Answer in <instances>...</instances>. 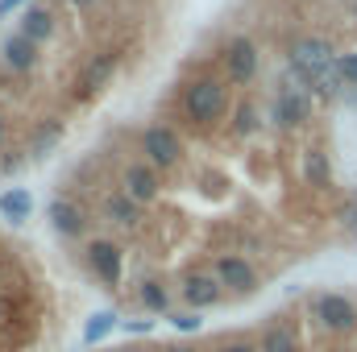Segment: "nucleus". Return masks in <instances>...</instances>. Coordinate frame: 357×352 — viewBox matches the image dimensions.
Returning <instances> with one entry per match:
<instances>
[{
	"label": "nucleus",
	"mask_w": 357,
	"mask_h": 352,
	"mask_svg": "<svg viewBox=\"0 0 357 352\" xmlns=\"http://www.w3.org/2000/svg\"><path fill=\"white\" fill-rule=\"evenodd\" d=\"M229 79L220 75H195L187 79L178 91V112H183V125L195 129V133H208L216 129L225 116H229Z\"/></svg>",
	"instance_id": "1"
},
{
	"label": "nucleus",
	"mask_w": 357,
	"mask_h": 352,
	"mask_svg": "<svg viewBox=\"0 0 357 352\" xmlns=\"http://www.w3.org/2000/svg\"><path fill=\"white\" fill-rule=\"evenodd\" d=\"M307 319L328 336H357V303L341 290H316L307 294Z\"/></svg>",
	"instance_id": "2"
},
{
	"label": "nucleus",
	"mask_w": 357,
	"mask_h": 352,
	"mask_svg": "<svg viewBox=\"0 0 357 352\" xmlns=\"http://www.w3.org/2000/svg\"><path fill=\"white\" fill-rule=\"evenodd\" d=\"M312 104H316V99L299 88L295 79H282V83L274 88L266 125L270 129H278V133H295V129H303V125L312 120Z\"/></svg>",
	"instance_id": "3"
},
{
	"label": "nucleus",
	"mask_w": 357,
	"mask_h": 352,
	"mask_svg": "<svg viewBox=\"0 0 357 352\" xmlns=\"http://www.w3.org/2000/svg\"><path fill=\"white\" fill-rule=\"evenodd\" d=\"M116 71H121V54H116L112 46H100L96 54L84 58V67H79V75H75V83H71V99H75V104L96 99L104 88H112Z\"/></svg>",
	"instance_id": "4"
},
{
	"label": "nucleus",
	"mask_w": 357,
	"mask_h": 352,
	"mask_svg": "<svg viewBox=\"0 0 357 352\" xmlns=\"http://www.w3.org/2000/svg\"><path fill=\"white\" fill-rule=\"evenodd\" d=\"M220 63H225V79L229 88H250L262 71V50L250 33H233L220 50Z\"/></svg>",
	"instance_id": "5"
},
{
	"label": "nucleus",
	"mask_w": 357,
	"mask_h": 352,
	"mask_svg": "<svg viewBox=\"0 0 357 352\" xmlns=\"http://www.w3.org/2000/svg\"><path fill=\"white\" fill-rule=\"evenodd\" d=\"M84 265L91 269V278L104 290H116L121 278H125V249H121V241H112V237H91V241H84Z\"/></svg>",
	"instance_id": "6"
},
{
	"label": "nucleus",
	"mask_w": 357,
	"mask_h": 352,
	"mask_svg": "<svg viewBox=\"0 0 357 352\" xmlns=\"http://www.w3.org/2000/svg\"><path fill=\"white\" fill-rule=\"evenodd\" d=\"M137 145H142V158H146L158 175L175 170L178 162H183V137H178L171 125H162V120L146 125V129H142V137H137Z\"/></svg>",
	"instance_id": "7"
},
{
	"label": "nucleus",
	"mask_w": 357,
	"mask_h": 352,
	"mask_svg": "<svg viewBox=\"0 0 357 352\" xmlns=\"http://www.w3.org/2000/svg\"><path fill=\"white\" fill-rule=\"evenodd\" d=\"M225 298V286L212 269H183L178 273V303L183 311H208Z\"/></svg>",
	"instance_id": "8"
},
{
	"label": "nucleus",
	"mask_w": 357,
	"mask_h": 352,
	"mask_svg": "<svg viewBox=\"0 0 357 352\" xmlns=\"http://www.w3.org/2000/svg\"><path fill=\"white\" fill-rule=\"evenodd\" d=\"M46 220H50V228L63 237V241H84L88 237V211H84V203H75V199H67V195H54L50 203H46Z\"/></svg>",
	"instance_id": "9"
},
{
	"label": "nucleus",
	"mask_w": 357,
	"mask_h": 352,
	"mask_svg": "<svg viewBox=\"0 0 357 352\" xmlns=\"http://www.w3.org/2000/svg\"><path fill=\"white\" fill-rule=\"evenodd\" d=\"M212 273L220 278V286L229 290V294H258V269L245 262L241 253H220V257H212Z\"/></svg>",
	"instance_id": "10"
},
{
	"label": "nucleus",
	"mask_w": 357,
	"mask_h": 352,
	"mask_svg": "<svg viewBox=\"0 0 357 352\" xmlns=\"http://www.w3.org/2000/svg\"><path fill=\"white\" fill-rule=\"evenodd\" d=\"M121 191L133 195L142 207H150V203L162 199V175H158L146 158H137V162H129V166L121 170Z\"/></svg>",
	"instance_id": "11"
},
{
	"label": "nucleus",
	"mask_w": 357,
	"mask_h": 352,
	"mask_svg": "<svg viewBox=\"0 0 357 352\" xmlns=\"http://www.w3.org/2000/svg\"><path fill=\"white\" fill-rule=\"evenodd\" d=\"M0 63H4V71H13V75H29V71H38V63H42V46L29 42L25 33H8V38L0 42Z\"/></svg>",
	"instance_id": "12"
},
{
	"label": "nucleus",
	"mask_w": 357,
	"mask_h": 352,
	"mask_svg": "<svg viewBox=\"0 0 357 352\" xmlns=\"http://www.w3.org/2000/svg\"><path fill=\"white\" fill-rule=\"evenodd\" d=\"M63 137H67V120H63V116H42V120L29 129V141H25L29 162H42L46 154H54V150L63 145Z\"/></svg>",
	"instance_id": "13"
},
{
	"label": "nucleus",
	"mask_w": 357,
	"mask_h": 352,
	"mask_svg": "<svg viewBox=\"0 0 357 352\" xmlns=\"http://www.w3.org/2000/svg\"><path fill=\"white\" fill-rule=\"evenodd\" d=\"M258 344H262V352H303L291 315H270L258 332Z\"/></svg>",
	"instance_id": "14"
},
{
	"label": "nucleus",
	"mask_w": 357,
	"mask_h": 352,
	"mask_svg": "<svg viewBox=\"0 0 357 352\" xmlns=\"http://www.w3.org/2000/svg\"><path fill=\"white\" fill-rule=\"evenodd\" d=\"M100 211H104V220H108V224H116V228H137L146 207H142L133 195H125V191H108V195H104V203H100Z\"/></svg>",
	"instance_id": "15"
},
{
	"label": "nucleus",
	"mask_w": 357,
	"mask_h": 352,
	"mask_svg": "<svg viewBox=\"0 0 357 352\" xmlns=\"http://www.w3.org/2000/svg\"><path fill=\"white\" fill-rule=\"evenodd\" d=\"M17 33H25L29 42L46 46V42H50V38L59 33V21H54L50 4H29V8L21 13V25H17Z\"/></svg>",
	"instance_id": "16"
},
{
	"label": "nucleus",
	"mask_w": 357,
	"mask_h": 352,
	"mask_svg": "<svg viewBox=\"0 0 357 352\" xmlns=\"http://www.w3.org/2000/svg\"><path fill=\"white\" fill-rule=\"evenodd\" d=\"M303 178L316 191H333V158H328L324 145H307L303 150Z\"/></svg>",
	"instance_id": "17"
},
{
	"label": "nucleus",
	"mask_w": 357,
	"mask_h": 352,
	"mask_svg": "<svg viewBox=\"0 0 357 352\" xmlns=\"http://www.w3.org/2000/svg\"><path fill=\"white\" fill-rule=\"evenodd\" d=\"M112 332H121V315L116 311H91L88 319H84V332H79V344L84 349H96V344H104Z\"/></svg>",
	"instance_id": "18"
},
{
	"label": "nucleus",
	"mask_w": 357,
	"mask_h": 352,
	"mask_svg": "<svg viewBox=\"0 0 357 352\" xmlns=\"http://www.w3.org/2000/svg\"><path fill=\"white\" fill-rule=\"evenodd\" d=\"M137 303L146 315H171V286L162 278H142L137 282Z\"/></svg>",
	"instance_id": "19"
},
{
	"label": "nucleus",
	"mask_w": 357,
	"mask_h": 352,
	"mask_svg": "<svg viewBox=\"0 0 357 352\" xmlns=\"http://www.w3.org/2000/svg\"><path fill=\"white\" fill-rule=\"evenodd\" d=\"M0 216H4L8 224H25V220L33 216V195H29L25 186H8V191H0Z\"/></svg>",
	"instance_id": "20"
},
{
	"label": "nucleus",
	"mask_w": 357,
	"mask_h": 352,
	"mask_svg": "<svg viewBox=\"0 0 357 352\" xmlns=\"http://www.w3.org/2000/svg\"><path fill=\"white\" fill-rule=\"evenodd\" d=\"M262 125H266V116H262V108H258L254 99H241V104L233 108V137L250 141V137L262 133Z\"/></svg>",
	"instance_id": "21"
},
{
	"label": "nucleus",
	"mask_w": 357,
	"mask_h": 352,
	"mask_svg": "<svg viewBox=\"0 0 357 352\" xmlns=\"http://www.w3.org/2000/svg\"><path fill=\"white\" fill-rule=\"evenodd\" d=\"M208 352H262L258 336H220Z\"/></svg>",
	"instance_id": "22"
},
{
	"label": "nucleus",
	"mask_w": 357,
	"mask_h": 352,
	"mask_svg": "<svg viewBox=\"0 0 357 352\" xmlns=\"http://www.w3.org/2000/svg\"><path fill=\"white\" fill-rule=\"evenodd\" d=\"M337 79H341L349 91H357V50L337 54Z\"/></svg>",
	"instance_id": "23"
},
{
	"label": "nucleus",
	"mask_w": 357,
	"mask_h": 352,
	"mask_svg": "<svg viewBox=\"0 0 357 352\" xmlns=\"http://www.w3.org/2000/svg\"><path fill=\"white\" fill-rule=\"evenodd\" d=\"M167 323H171L175 332H199V328H204L199 311H171V315H167Z\"/></svg>",
	"instance_id": "24"
},
{
	"label": "nucleus",
	"mask_w": 357,
	"mask_h": 352,
	"mask_svg": "<svg viewBox=\"0 0 357 352\" xmlns=\"http://www.w3.org/2000/svg\"><path fill=\"white\" fill-rule=\"evenodd\" d=\"M29 162V154H17V150H4L0 154V175H17L21 166Z\"/></svg>",
	"instance_id": "25"
},
{
	"label": "nucleus",
	"mask_w": 357,
	"mask_h": 352,
	"mask_svg": "<svg viewBox=\"0 0 357 352\" xmlns=\"http://www.w3.org/2000/svg\"><path fill=\"white\" fill-rule=\"evenodd\" d=\"M337 220H341V228H345V232L357 241V191H354V199L341 207V216H337Z\"/></svg>",
	"instance_id": "26"
},
{
	"label": "nucleus",
	"mask_w": 357,
	"mask_h": 352,
	"mask_svg": "<svg viewBox=\"0 0 357 352\" xmlns=\"http://www.w3.org/2000/svg\"><path fill=\"white\" fill-rule=\"evenodd\" d=\"M121 332L125 336H150L154 332V319H121Z\"/></svg>",
	"instance_id": "27"
},
{
	"label": "nucleus",
	"mask_w": 357,
	"mask_h": 352,
	"mask_svg": "<svg viewBox=\"0 0 357 352\" xmlns=\"http://www.w3.org/2000/svg\"><path fill=\"white\" fill-rule=\"evenodd\" d=\"M158 352H208V349H199V344H162Z\"/></svg>",
	"instance_id": "28"
},
{
	"label": "nucleus",
	"mask_w": 357,
	"mask_h": 352,
	"mask_svg": "<svg viewBox=\"0 0 357 352\" xmlns=\"http://www.w3.org/2000/svg\"><path fill=\"white\" fill-rule=\"evenodd\" d=\"M21 4H25V0H0V21H4V17H8V13H17V8H21Z\"/></svg>",
	"instance_id": "29"
},
{
	"label": "nucleus",
	"mask_w": 357,
	"mask_h": 352,
	"mask_svg": "<svg viewBox=\"0 0 357 352\" xmlns=\"http://www.w3.org/2000/svg\"><path fill=\"white\" fill-rule=\"evenodd\" d=\"M100 0H71V8H79V13H88V8H96Z\"/></svg>",
	"instance_id": "30"
},
{
	"label": "nucleus",
	"mask_w": 357,
	"mask_h": 352,
	"mask_svg": "<svg viewBox=\"0 0 357 352\" xmlns=\"http://www.w3.org/2000/svg\"><path fill=\"white\" fill-rule=\"evenodd\" d=\"M4 137H8V120H4V112H0V154H4Z\"/></svg>",
	"instance_id": "31"
},
{
	"label": "nucleus",
	"mask_w": 357,
	"mask_h": 352,
	"mask_svg": "<svg viewBox=\"0 0 357 352\" xmlns=\"http://www.w3.org/2000/svg\"><path fill=\"white\" fill-rule=\"evenodd\" d=\"M4 319H8V298L0 294V328H4Z\"/></svg>",
	"instance_id": "32"
},
{
	"label": "nucleus",
	"mask_w": 357,
	"mask_h": 352,
	"mask_svg": "<svg viewBox=\"0 0 357 352\" xmlns=\"http://www.w3.org/2000/svg\"><path fill=\"white\" fill-rule=\"evenodd\" d=\"M121 352H158V349H142V344H129V349H121Z\"/></svg>",
	"instance_id": "33"
},
{
	"label": "nucleus",
	"mask_w": 357,
	"mask_h": 352,
	"mask_svg": "<svg viewBox=\"0 0 357 352\" xmlns=\"http://www.w3.org/2000/svg\"><path fill=\"white\" fill-rule=\"evenodd\" d=\"M354 21H357V0H354Z\"/></svg>",
	"instance_id": "34"
}]
</instances>
